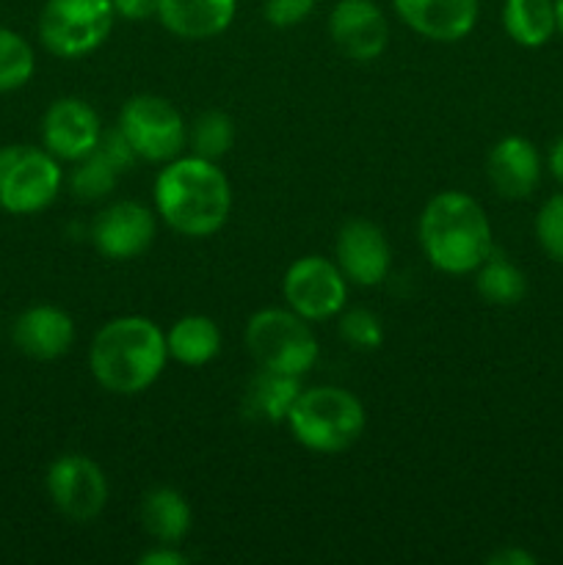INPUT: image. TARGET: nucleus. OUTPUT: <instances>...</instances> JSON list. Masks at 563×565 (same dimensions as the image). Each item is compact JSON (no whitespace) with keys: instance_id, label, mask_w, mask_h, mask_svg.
<instances>
[{"instance_id":"obj_1","label":"nucleus","mask_w":563,"mask_h":565,"mask_svg":"<svg viewBox=\"0 0 563 565\" xmlns=\"http://www.w3.org/2000/svg\"><path fill=\"white\" fill-rule=\"evenodd\" d=\"M232 188L215 160L180 154L155 180V213L182 237H210L226 224Z\"/></svg>"},{"instance_id":"obj_2","label":"nucleus","mask_w":563,"mask_h":565,"mask_svg":"<svg viewBox=\"0 0 563 565\" xmlns=\"http://www.w3.org/2000/svg\"><path fill=\"white\" fill-rule=\"evenodd\" d=\"M169 362L166 331L144 315H121L99 326L88 345L94 381L110 395H141Z\"/></svg>"},{"instance_id":"obj_3","label":"nucleus","mask_w":563,"mask_h":565,"mask_svg":"<svg viewBox=\"0 0 563 565\" xmlns=\"http://www.w3.org/2000/svg\"><path fill=\"white\" fill-rule=\"evenodd\" d=\"M419 248L431 268L447 276H469L495 252L491 221L484 204L464 191H442L417 221Z\"/></svg>"},{"instance_id":"obj_4","label":"nucleus","mask_w":563,"mask_h":565,"mask_svg":"<svg viewBox=\"0 0 563 565\" xmlns=\"http://www.w3.org/2000/svg\"><path fill=\"white\" fill-rule=\"evenodd\" d=\"M290 434L304 450L337 456L359 441L368 412L353 392L342 386H309L287 414Z\"/></svg>"},{"instance_id":"obj_5","label":"nucleus","mask_w":563,"mask_h":565,"mask_svg":"<svg viewBox=\"0 0 563 565\" xmlns=\"http://www.w3.org/2000/svg\"><path fill=\"white\" fill-rule=\"evenodd\" d=\"M246 351L259 370L304 379L318 362V340L309 320L293 309L268 307L259 309L246 323Z\"/></svg>"},{"instance_id":"obj_6","label":"nucleus","mask_w":563,"mask_h":565,"mask_svg":"<svg viewBox=\"0 0 563 565\" xmlns=\"http://www.w3.org/2000/svg\"><path fill=\"white\" fill-rule=\"evenodd\" d=\"M116 11L110 0H47L39 39L59 58H81L108 42Z\"/></svg>"},{"instance_id":"obj_7","label":"nucleus","mask_w":563,"mask_h":565,"mask_svg":"<svg viewBox=\"0 0 563 565\" xmlns=\"http://www.w3.org/2000/svg\"><path fill=\"white\" fill-rule=\"evenodd\" d=\"M61 166L55 154L36 147H0V207L14 215L42 213L61 191Z\"/></svg>"},{"instance_id":"obj_8","label":"nucleus","mask_w":563,"mask_h":565,"mask_svg":"<svg viewBox=\"0 0 563 565\" xmlns=\"http://www.w3.org/2000/svg\"><path fill=\"white\" fill-rule=\"evenodd\" d=\"M116 127L125 132L136 158L147 163H169L188 147L185 119L169 99L158 94H136L127 99Z\"/></svg>"},{"instance_id":"obj_9","label":"nucleus","mask_w":563,"mask_h":565,"mask_svg":"<svg viewBox=\"0 0 563 565\" xmlns=\"http://www.w3.org/2000/svg\"><path fill=\"white\" fill-rule=\"evenodd\" d=\"M287 309L309 323L337 318L348 303V279L340 265L320 254H307L290 263L282 279Z\"/></svg>"},{"instance_id":"obj_10","label":"nucleus","mask_w":563,"mask_h":565,"mask_svg":"<svg viewBox=\"0 0 563 565\" xmlns=\"http://www.w3.org/2000/svg\"><path fill=\"white\" fill-rule=\"evenodd\" d=\"M47 494L61 516L70 522L88 524L108 505V478L94 458L83 452L59 456L47 469Z\"/></svg>"},{"instance_id":"obj_11","label":"nucleus","mask_w":563,"mask_h":565,"mask_svg":"<svg viewBox=\"0 0 563 565\" xmlns=\"http://www.w3.org/2000/svg\"><path fill=\"white\" fill-rule=\"evenodd\" d=\"M158 235V213L141 202H116L94 218L92 241L103 257L127 263L147 252Z\"/></svg>"},{"instance_id":"obj_12","label":"nucleus","mask_w":563,"mask_h":565,"mask_svg":"<svg viewBox=\"0 0 563 565\" xmlns=\"http://www.w3.org/2000/svg\"><path fill=\"white\" fill-rule=\"evenodd\" d=\"M334 263L346 274L348 285L379 287L392 270V246L379 224L351 218L337 232Z\"/></svg>"},{"instance_id":"obj_13","label":"nucleus","mask_w":563,"mask_h":565,"mask_svg":"<svg viewBox=\"0 0 563 565\" xmlns=\"http://www.w3.org/2000/svg\"><path fill=\"white\" fill-rule=\"evenodd\" d=\"M329 36L346 58L368 64L390 44V20L375 0H337L329 14Z\"/></svg>"},{"instance_id":"obj_14","label":"nucleus","mask_w":563,"mask_h":565,"mask_svg":"<svg viewBox=\"0 0 563 565\" xmlns=\"http://www.w3.org/2000/svg\"><path fill=\"white\" fill-rule=\"evenodd\" d=\"M103 121L97 110L81 97H61L42 119V143L59 160H81L97 149Z\"/></svg>"},{"instance_id":"obj_15","label":"nucleus","mask_w":563,"mask_h":565,"mask_svg":"<svg viewBox=\"0 0 563 565\" xmlns=\"http://www.w3.org/2000/svg\"><path fill=\"white\" fill-rule=\"evenodd\" d=\"M403 25L436 44L467 39L478 25L480 0H392Z\"/></svg>"},{"instance_id":"obj_16","label":"nucleus","mask_w":563,"mask_h":565,"mask_svg":"<svg viewBox=\"0 0 563 565\" xmlns=\"http://www.w3.org/2000/svg\"><path fill=\"white\" fill-rule=\"evenodd\" d=\"M541 171L544 166L539 149L524 136L500 138L486 158V177L491 188L511 202L528 199L539 188Z\"/></svg>"},{"instance_id":"obj_17","label":"nucleus","mask_w":563,"mask_h":565,"mask_svg":"<svg viewBox=\"0 0 563 565\" xmlns=\"http://www.w3.org/2000/svg\"><path fill=\"white\" fill-rule=\"evenodd\" d=\"M160 25L185 42H208L230 31L237 17V0H160Z\"/></svg>"},{"instance_id":"obj_18","label":"nucleus","mask_w":563,"mask_h":565,"mask_svg":"<svg viewBox=\"0 0 563 565\" xmlns=\"http://www.w3.org/2000/svg\"><path fill=\"white\" fill-rule=\"evenodd\" d=\"M75 342V323L70 315L50 303L25 309L14 320V345L39 362L61 359Z\"/></svg>"},{"instance_id":"obj_19","label":"nucleus","mask_w":563,"mask_h":565,"mask_svg":"<svg viewBox=\"0 0 563 565\" xmlns=\"http://www.w3.org/2000/svg\"><path fill=\"white\" fill-rule=\"evenodd\" d=\"M141 527L158 544H180L193 527V508L171 486H158L141 500Z\"/></svg>"},{"instance_id":"obj_20","label":"nucleus","mask_w":563,"mask_h":565,"mask_svg":"<svg viewBox=\"0 0 563 565\" xmlns=\"http://www.w3.org/2000/svg\"><path fill=\"white\" fill-rule=\"evenodd\" d=\"M166 348L182 367H204L221 353V329L208 315H185L166 331Z\"/></svg>"},{"instance_id":"obj_21","label":"nucleus","mask_w":563,"mask_h":565,"mask_svg":"<svg viewBox=\"0 0 563 565\" xmlns=\"http://www.w3.org/2000/svg\"><path fill=\"white\" fill-rule=\"evenodd\" d=\"M500 20L502 31L519 47H544L557 33L555 0H506Z\"/></svg>"},{"instance_id":"obj_22","label":"nucleus","mask_w":563,"mask_h":565,"mask_svg":"<svg viewBox=\"0 0 563 565\" xmlns=\"http://www.w3.org/2000/svg\"><path fill=\"white\" fill-rule=\"evenodd\" d=\"M298 395H301V379L259 370L257 379L248 384L246 412L263 423H282V419L287 423V414Z\"/></svg>"},{"instance_id":"obj_23","label":"nucleus","mask_w":563,"mask_h":565,"mask_svg":"<svg viewBox=\"0 0 563 565\" xmlns=\"http://www.w3.org/2000/svg\"><path fill=\"white\" fill-rule=\"evenodd\" d=\"M475 290L480 298L495 307H513L528 296V276L495 248L486 257V263L475 270Z\"/></svg>"},{"instance_id":"obj_24","label":"nucleus","mask_w":563,"mask_h":565,"mask_svg":"<svg viewBox=\"0 0 563 565\" xmlns=\"http://www.w3.org/2000/svg\"><path fill=\"white\" fill-rule=\"evenodd\" d=\"M235 121L224 110H204L188 127V147H191V154L215 160V163L235 147Z\"/></svg>"},{"instance_id":"obj_25","label":"nucleus","mask_w":563,"mask_h":565,"mask_svg":"<svg viewBox=\"0 0 563 565\" xmlns=\"http://www.w3.org/2000/svg\"><path fill=\"white\" fill-rule=\"evenodd\" d=\"M33 70H36V55L28 39L0 25V94L25 86L33 77Z\"/></svg>"},{"instance_id":"obj_26","label":"nucleus","mask_w":563,"mask_h":565,"mask_svg":"<svg viewBox=\"0 0 563 565\" xmlns=\"http://www.w3.org/2000/svg\"><path fill=\"white\" fill-rule=\"evenodd\" d=\"M72 193L83 202H99V199L110 196L119 182V171L94 149L86 158L75 160V171H72Z\"/></svg>"},{"instance_id":"obj_27","label":"nucleus","mask_w":563,"mask_h":565,"mask_svg":"<svg viewBox=\"0 0 563 565\" xmlns=\"http://www.w3.org/2000/svg\"><path fill=\"white\" fill-rule=\"evenodd\" d=\"M337 318H340V337L357 351H375L384 342V326H381L379 315L370 309H342Z\"/></svg>"},{"instance_id":"obj_28","label":"nucleus","mask_w":563,"mask_h":565,"mask_svg":"<svg viewBox=\"0 0 563 565\" xmlns=\"http://www.w3.org/2000/svg\"><path fill=\"white\" fill-rule=\"evenodd\" d=\"M535 241L552 263L563 265V193H552L535 215Z\"/></svg>"},{"instance_id":"obj_29","label":"nucleus","mask_w":563,"mask_h":565,"mask_svg":"<svg viewBox=\"0 0 563 565\" xmlns=\"http://www.w3.org/2000/svg\"><path fill=\"white\" fill-rule=\"evenodd\" d=\"M318 0H265L263 14L268 25L274 28H293L301 25L315 11Z\"/></svg>"},{"instance_id":"obj_30","label":"nucleus","mask_w":563,"mask_h":565,"mask_svg":"<svg viewBox=\"0 0 563 565\" xmlns=\"http://www.w3.org/2000/svg\"><path fill=\"white\" fill-rule=\"evenodd\" d=\"M97 152L103 154L105 160H108L110 166H114L116 171H130L132 166L138 163L136 152H132L130 141L125 138V132L119 130V127H110V130H103V136H99V143H97Z\"/></svg>"},{"instance_id":"obj_31","label":"nucleus","mask_w":563,"mask_h":565,"mask_svg":"<svg viewBox=\"0 0 563 565\" xmlns=\"http://www.w3.org/2000/svg\"><path fill=\"white\" fill-rule=\"evenodd\" d=\"M110 3H114L116 17L130 22H141L158 14L160 0H110Z\"/></svg>"},{"instance_id":"obj_32","label":"nucleus","mask_w":563,"mask_h":565,"mask_svg":"<svg viewBox=\"0 0 563 565\" xmlns=\"http://www.w3.org/2000/svg\"><path fill=\"white\" fill-rule=\"evenodd\" d=\"M141 565H185L188 557L177 550V544H155L152 550L138 557Z\"/></svg>"},{"instance_id":"obj_33","label":"nucleus","mask_w":563,"mask_h":565,"mask_svg":"<svg viewBox=\"0 0 563 565\" xmlns=\"http://www.w3.org/2000/svg\"><path fill=\"white\" fill-rule=\"evenodd\" d=\"M489 565H535V555L519 550V546H506L489 557Z\"/></svg>"},{"instance_id":"obj_34","label":"nucleus","mask_w":563,"mask_h":565,"mask_svg":"<svg viewBox=\"0 0 563 565\" xmlns=\"http://www.w3.org/2000/svg\"><path fill=\"white\" fill-rule=\"evenodd\" d=\"M546 169H550V174L555 177L557 182H563V136H557L555 141H552L550 154H546Z\"/></svg>"},{"instance_id":"obj_35","label":"nucleus","mask_w":563,"mask_h":565,"mask_svg":"<svg viewBox=\"0 0 563 565\" xmlns=\"http://www.w3.org/2000/svg\"><path fill=\"white\" fill-rule=\"evenodd\" d=\"M555 14H557V33L563 36V0H555Z\"/></svg>"}]
</instances>
